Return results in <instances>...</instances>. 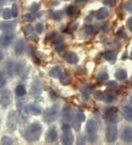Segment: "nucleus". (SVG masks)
I'll return each instance as SVG.
<instances>
[{
    "label": "nucleus",
    "instance_id": "obj_1",
    "mask_svg": "<svg viewBox=\"0 0 132 145\" xmlns=\"http://www.w3.org/2000/svg\"><path fill=\"white\" fill-rule=\"evenodd\" d=\"M43 127L40 123L34 122L30 125L25 131L24 137L26 140L30 143H34L37 142L41 136Z\"/></svg>",
    "mask_w": 132,
    "mask_h": 145
},
{
    "label": "nucleus",
    "instance_id": "obj_2",
    "mask_svg": "<svg viewBox=\"0 0 132 145\" xmlns=\"http://www.w3.org/2000/svg\"><path fill=\"white\" fill-rule=\"evenodd\" d=\"M59 115V106L54 105L46 110L43 115V120L46 123H51L56 120Z\"/></svg>",
    "mask_w": 132,
    "mask_h": 145
},
{
    "label": "nucleus",
    "instance_id": "obj_3",
    "mask_svg": "<svg viewBox=\"0 0 132 145\" xmlns=\"http://www.w3.org/2000/svg\"><path fill=\"white\" fill-rule=\"evenodd\" d=\"M87 131L88 133V140L93 143L97 139V133H98V125L97 123L93 120H90L87 123Z\"/></svg>",
    "mask_w": 132,
    "mask_h": 145
},
{
    "label": "nucleus",
    "instance_id": "obj_4",
    "mask_svg": "<svg viewBox=\"0 0 132 145\" xmlns=\"http://www.w3.org/2000/svg\"><path fill=\"white\" fill-rule=\"evenodd\" d=\"M118 130L115 125H110L106 131V138L109 143H113L118 138Z\"/></svg>",
    "mask_w": 132,
    "mask_h": 145
},
{
    "label": "nucleus",
    "instance_id": "obj_5",
    "mask_svg": "<svg viewBox=\"0 0 132 145\" xmlns=\"http://www.w3.org/2000/svg\"><path fill=\"white\" fill-rule=\"evenodd\" d=\"M106 117L107 120L111 123H116L120 120V116L118 114V111L117 108H110L106 112Z\"/></svg>",
    "mask_w": 132,
    "mask_h": 145
},
{
    "label": "nucleus",
    "instance_id": "obj_6",
    "mask_svg": "<svg viewBox=\"0 0 132 145\" xmlns=\"http://www.w3.org/2000/svg\"><path fill=\"white\" fill-rule=\"evenodd\" d=\"M11 103V93L7 89L3 91L0 95V105L2 108H7Z\"/></svg>",
    "mask_w": 132,
    "mask_h": 145
},
{
    "label": "nucleus",
    "instance_id": "obj_7",
    "mask_svg": "<svg viewBox=\"0 0 132 145\" xmlns=\"http://www.w3.org/2000/svg\"><path fill=\"white\" fill-rule=\"evenodd\" d=\"M58 134H57V131L55 127H50L49 129L46 131V135H45V141L47 143H54L57 140Z\"/></svg>",
    "mask_w": 132,
    "mask_h": 145
},
{
    "label": "nucleus",
    "instance_id": "obj_8",
    "mask_svg": "<svg viewBox=\"0 0 132 145\" xmlns=\"http://www.w3.org/2000/svg\"><path fill=\"white\" fill-rule=\"evenodd\" d=\"M13 37H14V35L12 33V32H6V33L0 37V46L5 48L7 47L11 43Z\"/></svg>",
    "mask_w": 132,
    "mask_h": 145
},
{
    "label": "nucleus",
    "instance_id": "obj_9",
    "mask_svg": "<svg viewBox=\"0 0 132 145\" xmlns=\"http://www.w3.org/2000/svg\"><path fill=\"white\" fill-rule=\"evenodd\" d=\"M74 141V136L70 130L63 131V133L61 136V142L63 144L70 145L72 144Z\"/></svg>",
    "mask_w": 132,
    "mask_h": 145
},
{
    "label": "nucleus",
    "instance_id": "obj_10",
    "mask_svg": "<svg viewBox=\"0 0 132 145\" xmlns=\"http://www.w3.org/2000/svg\"><path fill=\"white\" fill-rule=\"evenodd\" d=\"M26 42L24 39H20L16 42V46H15L14 51L15 54L17 56H20L24 52L26 49Z\"/></svg>",
    "mask_w": 132,
    "mask_h": 145
},
{
    "label": "nucleus",
    "instance_id": "obj_11",
    "mask_svg": "<svg viewBox=\"0 0 132 145\" xmlns=\"http://www.w3.org/2000/svg\"><path fill=\"white\" fill-rule=\"evenodd\" d=\"M122 138L125 142H132V127L131 126H126L123 129L122 133Z\"/></svg>",
    "mask_w": 132,
    "mask_h": 145
},
{
    "label": "nucleus",
    "instance_id": "obj_12",
    "mask_svg": "<svg viewBox=\"0 0 132 145\" xmlns=\"http://www.w3.org/2000/svg\"><path fill=\"white\" fill-rule=\"evenodd\" d=\"M65 59L68 63L71 64V65H75L79 60V57L77 56V54L73 52H68L65 54Z\"/></svg>",
    "mask_w": 132,
    "mask_h": 145
},
{
    "label": "nucleus",
    "instance_id": "obj_13",
    "mask_svg": "<svg viewBox=\"0 0 132 145\" xmlns=\"http://www.w3.org/2000/svg\"><path fill=\"white\" fill-rule=\"evenodd\" d=\"M25 112L27 114L34 115V116H37L41 114V110L35 105L29 104L25 107Z\"/></svg>",
    "mask_w": 132,
    "mask_h": 145
},
{
    "label": "nucleus",
    "instance_id": "obj_14",
    "mask_svg": "<svg viewBox=\"0 0 132 145\" xmlns=\"http://www.w3.org/2000/svg\"><path fill=\"white\" fill-rule=\"evenodd\" d=\"M42 91V84L40 81H35L32 84V88H31V93L33 96H38L41 93Z\"/></svg>",
    "mask_w": 132,
    "mask_h": 145
},
{
    "label": "nucleus",
    "instance_id": "obj_15",
    "mask_svg": "<svg viewBox=\"0 0 132 145\" xmlns=\"http://www.w3.org/2000/svg\"><path fill=\"white\" fill-rule=\"evenodd\" d=\"M122 114L125 120L132 122V108L129 106H125L122 109Z\"/></svg>",
    "mask_w": 132,
    "mask_h": 145
},
{
    "label": "nucleus",
    "instance_id": "obj_16",
    "mask_svg": "<svg viewBox=\"0 0 132 145\" xmlns=\"http://www.w3.org/2000/svg\"><path fill=\"white\" fill-rule=\"evenodd\" d=\"M73 115H74L73 110L70 106L66 105L64 106L63 109H62V117H64V119L66 120H71L73 118Z\"/></svg>",
    "mask_w": 132,
    "mask_h": 145
},
{
    "label": "nucleus",
    "instance_id": "obj_17",
    "mask_svg": "<svg viewBox=\"0 0 132 145\" xmlns=\"http://www.w3.org/2000/svg\"><path fill=\"white\" fill-rule=\"evenodd\" d=\"M0 27L3 31L5 32H12L16 27V24L12 21H4L1 24Z\"/></svg>",
    "mask_w": 132,
    "mask_h": 145
},
{
    "label": "nucleus",
    "instance_id": "obj_18",
    "mask_svg": "<svg viewBox=\"0 0 132 145\" xmlns=\"http://www.w3.org/2000/svg\"><path fill=\"white\" fill-rule=\"evenodd\" d=\"M62 73V71L61 67L60 66H55V67H52L51 70H50L49 72V75L50 77H52V78H60V76Z\"/></svg>",
    "mask_w": 132,
    "mask_h": 145
},
{
    "label": "nucleus",
    "instance_id": "obj_19",
    "mask_svg": "<svg viewBox=\"0 0 132 145\" xmlns=\"http://www.w3.org/2000/svg\"><path fill=\"white\" fill-rule=\"evenodd\" d=\"M109 16V11L105 7H101L96 12L95 17L98 20H104Z\"/></svg>",
    "mask_w": 132,
    "mask_h": 145
},
{
    "label": "nucleus",
    "instance_id": "obj_20",
    "mask_svg": "<svg viewBox=\"0 0 132 145\" xmlns=\"http://www.w3.org/2000/svg\"><path fill=\"white\" fill-rule=\"evenodd\" d=\"M60 83L63 85V86H68V85L72 83L73 78L69 74H67V73H62V75L60 77Z\"/></svg>",
    "mask_w": 132,
    "mask_h": 145
},
{
    "label": "nucleus",
    "instance_id": "obj_21",
    "mask_svg": "<svg viewBox=\"0 0 132 145\" xmlns=\"http://www.w3.org/2000/svg\"><path fill=\"white\" fill-rule=\"evenodd\" d=\"M104 59L109 62H114L117 59V54L114 51H107L104 54Z\"/></svg>",
    "mask_w": 132,
    "mask_h": 145
},
{
    "label": "nucleus",
    "instance_id": "obj_22",
    "mask_svg": "<svg viewBox=\"0 0 132 145\" xmlns=\"http://www.w3.org/2000/svg\"><path fill=\"white\" fill-rule=\"evenodd\" d=\"M92 89H93V87H92V85L90 84L85 85V86L81 88V91L83 94V98H84L85 101H88V100H89V94H90V92L92 91Z\"/></svg>",
    "mask_w": 132,
    "mask_h": 145
},
{
    "label": "nucleus",
    "instance_id": "obj_23",
    "mask_svg": "<svg viewBox=\"0 0 132 145\" xmlns=\"http://www.w3.org/2000/svg\"><path fill=\"white\" fill-rule=\"evenodd\" d=\"M114 76L119 81H124L127 78V72L124 69H119L115 72Z\"/></svg>",
    "mask_w": 132,
    "mask_h": 145
},
{
    "label": "nucleus",
    "instance_id": "obj_24",
    "mask_svg": "<svg viewBox=\"0 0 132 145\" xmlns=\"http://www.w3.org/2000/svg\"><path fill=\"white\" fill-rule=\"evenodd\" d=\"M13 112L9 114L8 117V121H7V125H8L9 128H12V127H14V129L16 128V119H15L14 114H12Z\"/></svg>",
    "mask_w": 132,
    "mask_h": 145
},
{
    "label": "nucleus",
    "instance_id": "obj_25",
    "mask_svg": "<svg viewBox=\"0 0 132 145\" xmlns=\"http://www.w3.org/2000/svg\"><path fill=\"white\" fill-rule=\"evenodd\" d=\"M15 92H16V94L18 96H24L26 95V90L25 89L24 86V85H18L16 87V89H15Z\"/></svg>",
    "mask_w": 132,
    "mask_h": 145
},
{
    "label": "nucleus",
    "instance_id": "obj_26",
    "mask_svg": "<svg viewBox=\"0 0 132 145\" xmlns=\"http://www.w3.org/2000/svg\"><path fill=\"white\" fill-rule=\"evenodd\" d=\"M0 144H5V145H11L13 144V141L11 137H9L7 136H3L0 141Z\"/></svg>",
    "mask_w": 132,
    "mask_h": 145
},
{
    "label": "nucleus",
    "instance_id": "obj_27",
    "mask_svg": "<svg viewBox=\"0 0 132 145\" xmlns=\"http://www.w3.org/2000/svg\"><path fill=\"white\" fill-rule=\"evenodd\" d=\"M114 99H115V96H114V95H113L112 93L106 94L104 97V101H105L106 103H110L112 102H113L114 101Z\"/></svg>",
    "mask_w": 132,
    "mask_h": 145
},
{
    "label": "nucleus",
    "instance_id": "obj_28",
    "mask_svg": "<svg viewBox=\"0 0 132 145\" xmlns=\"http://www.w3.org/2000/svg\"><path fill=\"white\" fill-rule=\"evenodd\" d=\"M98 78L101 82H105V81L109 79V75L106 72L101 71L98 74Z\"/></svg>",
    "mask_w": 132,
    "mask_h": 145
},
{
    "label": "nucleus",
    "instance_id": "obj_29",
    "mask_svg": "<svg viewBox=\"0 0 132 145\" xmlns=\"http://www.w3.org/2000/svg\"><path fill=\"white\" fill-rule=\"evenodd\" d=\"M12 17V14H11V10L9 8H5L2 12V18L4 19L8 20Z\"/></svg>",
    "mask_w": 132,
    "mask_h": 145
},
{
    "label": "nucleus",
    "instance_id": "obj_30",
    "mask_svg": "<svg viewBox=\"0 0 132 145\" xmlns=\"http://www.w3.org/2000/svg\"><path fill=\"white\" fill-rule=\"evenodd\" d=\"M118 84L116 81H109L106 84V87H107L109 89H115L118 88Z\"/></svg>",
    "mask_w": 132,
    "mask_h": 145
},
{
    "label": "nucleus",
    "instance_id": "obj_31",
    "mask_svg": "<svg viewBox=\"0 0 132 145\" xmlns=\"http://www.w3.org/2000/svg\"><path fill=\"white\" fill-rule=\"evenodd\" d=\"M11 14H12V17H17L18 15V7L17 5L16 4H13L11 7Z\"/></svg>",
    "mask_w": 132,
    "mask_h": 145
},
{
    "label": "nucleus",
    "instance_id": "obj_32",
    "mask_svg": "<svg viewBox=\"0 0 132 145\" xmlns=\"http://www.w3.org/2000/svg\"><path fill=\"white\" fill-rule=\"evenodd\" d=\"M24 19L27 22H32L35 20V16L32 13H27V14L24 15Z\"/></svg>",
    "mask_w": 132,
    "mask_h": 145
},
{
    "label": "nucleus",
    "instance_id": "obj_33",
    "mask_svg": "<svg viewBox=\"0 0 132 145\" xmlns=\"http://www.w3.org/2000/svg\"><path fill=\"white\" fill-rule=\"evenodd\" d=\"M124 8L126 11L132 13V0H129L124 4Z\"/></svg>",
    "mask_w": 132,
    "mask_h": 145
},
{
    "label": "nucleus",
    "instance_id": "obj_34",
    "mask_svg": "<svg viewBox=\"0 0 132 145\" xmlns=\"http://www.w3.org/2000/svg\"><path fill=\"white\" fill-rule=\"evenodd\" d=\"M76 118L78 121H79L80 122H85V120H86V117H85V114L83 113V112H79L76 114Z\"/></svg>",
    "mask_w": 132,
    "mask_h": 145
},
{
    "label": "nucleus",
    "instance_id": "obj_35",
    "mask_svg": "<svg viewBox=\"0 0 132 145\" xmlns=\"http://www.w3.org/2000/svg\"><path fill=\"white\" fill-rule=\"evenodd\" d=\"M6 84V78L5 76L4 75L3 72L2 71H0V89H2V87H5V85Z\"/></svg>",
    "mask_w": 132,
    "mask_h": 145
},
{
    "label": "nucleus",
    "instance_id": "obj_36",
    "mask_svg": "<svg viewBox=\"0 0 132 145\" xmlns=\"http://www.w3.org/2000/svg\"><path fill=\"white\" fill-rule=\"evenodd\" d=\"M33 30H34V27L32 25L27 24L25 26L24 32L26 35H30V34L33 33Z\"/></svg>",
    "mask_w": 132,
    "mask_h": 145
},
{
    "label": "nucleus",
    "instance_id": "obj_37",
    "mask_svg": "<svg viewBox=\"0 0 132 145\" xmlns=\"http://www.w3.org/2000/svg\"><path fill=\"white\" fill-rule=\"evenodd\" d=\"M76 12V8L73 5H70L69 7H67V9H66V12H67L68 16H72Z\"/></svg>",
    "mask_w": 132,
    "mask_h": 145
},
{
    "label": "nucleus",
    "instance_id": "obj_38",
    "mask_svg": "<svg viewBox=\"0 0 132 145\" xmlns=\"http://www.w3.org/2000/svg\"><path fill=\"white\" fill-rule=\"evenodd\" d=\"M52 16L53 18H54V19H55L56 21H59V20L61 19L62 17V12L60 10L56 11V12H55L53 13Z\"/></svg>",
    "mask_w": 132,
    "mask_h": 145
},
{
    "label": "nucleus",
    "instance_id": "obj_39",
    "mask_svg": "<svg viewBox=\"0 0 132 145\" xmlns=\"http://www.w3.org/2000/svg\"><path fill=\"white\" fill-rule=\"evenodd\" d=\"M104 95L103 94V92L101 91H97L94 93V97H95L96 100H99V101H101V100H104Z\"/></svg>",
    "mask_w": 132,
    "mask_h": 145
},
{
    "label": "nucleus",
    "instance_id": "obj_40",
    "mask_svg": "<svg viewBox=\"0 0 132 145\" xmlns=\"http://www.w3.org/2000/svg\"><path fill=\"white\" fill-rule=\"evenodd\" d=\"M65 48V44H64V43H58V44H56V46H55V51H56V52H58V53H60V52H62L64 49Z\"/></svg>",
    "mask_w": 132,
    "mask_h": 145
},
{
    "label": "nucleus",
    "instance_id": "obj_41",
    "mask_svg": "<svg viewBox=\"0 0 132 145\" xmlns=\"http://www.w3.org/2000/svg\"><path fill=\"white\" fill-rule=\"evenodd\" d=\"M39 7H40V5L37 2H34V3L32 4V5L30 6V10L32 12H35L36 11L38 10Z\"/></svg>",
    "mask_w": 132,
    "mask_h": 145
},
{
    "label": "nucleus",
    "instance_id": "obj_42",
    "mask_svg": "<svg viewBox=\"0 0 132 145\" xmlns=\"http://www.w3.org/2000/svg\"><path fill=\"white\" fill-rule=\"evenodd\" d=\"M95 32V29L93 27H88L87 28L85 29V33L87 35H92Z\"/></svg>",
    "mask_w": 132,
    "mask_h": 145
},
{
    "label": "nucleus",
    "instance_id": "obj_43",
    "mask_svg": "<svg viewBox=\"0 0 132 145\" xmlns=\"http://www.w3.org/2000/svg\"><path fill=\"white\" fill-rule=\"evenodd\" d=\"M35 29H36V31H37V33H42L43 31V25L41 23H37L36 24Z\"/></svg>",
    "mask_w": 132,
    "mask_h": 145
},
{
    "label": "nucleus",
    "instance_id": "obj_44",
    "mask_svg": "<svg viewBox=\"0 0 132 145\" xmlns=\"http://www.w3.org/2000/svg\"><path fill=\"white\" fill-rule=\"evenodd\" d=\"M117 34H118V35L120 37H121V38H125V37H126L127 36L126 33H125V31L123 30V29H119V30L118 31V32H117Z\"/></svg>",
    "mask_w": 132,
    "mask_h": 145
},
{
    "label": "nucleus",
    "instance_id": "obj_45",
    "mask_svg": "<svg viewBox=\"0 0 132 145\" xmlns=\"http://www.w3.org/2000/svg\"><path fill=\"white\" fill-rule=\"evenodd\" d=\"M74 129L76 130V131H79V130H80V128H81V124H80V122L76 120V121H75V122H74Z\"/></svg>",
    "mask_w": 132,
    "mask_h": 145
},
{
    "label": "nucleus",
    "instance_id": "obj_46",
    "mask_svg": "<svg viewBox=\"0 0 132 145\" xmlns=\"http://www.w3.org/2000/svg\"><path fill=\"white\" fill-rule=\"evenodd\" d=\"M63 37H62V36H57V37L54 38V42L56 45L58 44V43H61L63 41Z\"/></svg>",
    "mask_w": 132,
    "mask_h": 145
},
{
    "label": "nucleus",
    "instance_id": "obj_47",
    "mask_svg": "<svg viewBox=\"0 0 132 145\" xmlns=\"http://www.w3.org/2000/svg\"><path fill=\"white\" fill-rule=\"evenodd\" d=\"M127 27H129V29L132 32V17H130L129 19L126 21Z\"/></svg>",
    "mask_w": 132,
    "mask_h": 145
},
{
    "label": "nucleus",
    "instance_id": "obj_48",
    "mask_svg": "<svg viewBox=\"0 0 132 145\" xmlns=\"http://www.w3.org/2000/svg\"><path fill=\"white\" fill-rule=\"evenodd\" d=\"M68 130H70V125H69L68 124L65 123V124L62 125V131H68Z\"/></svg>",
    "mask_w": 132,
    "mask_h": 145
},
{
    "label": "nucleus",
    "instance_id": "obj_49",
    "mask_svg": "<svg viewBox=\"0 0 132 145\" xmlns=\"http://www.w3.org/2000/svg\"><path fill=\"white\" fill-rule=\"evenodd\" d=\"M112 0H104L103 1V3L106 5H109L112 4Z\"/></svg>",
    "mask_w": 132,
    "mask_h": 145
},
{
    "label": "nucleus",
    "instance_id": "obj_50",
    "mask_svg": "<svg viewBox=\"0 0 132 145\" xmlns=\"http://www.w3.org/2000/svg\"><path fill=\"white\" fill-rule=\"evenodd\" d=\"M4 59V54L2 52V51L0 49V62H2Z\"/></svg>",
    "mask_w": 132,
    "mask_h": 145
},
{
    "label": "nucleus",
    "instance_id": "obj_51",
    "mask_svg": "<svg viewBox=\"0 0 132 145\" xmlns=\"http://www.w3.org/2000/svg\"><path fill=\"white\" fill-rule=\"evenodd\" d=\"M78 26H79V23H76L75 24H74L72 26V31H74V30H76V29H77Z\"/></svg>",
    "mask_w": 132,
    "mask_h": 145
},
{
    "label": "nucleus",
    "instance_id": "obj_52",
    "mask_svg": "<svg viewBox=\"0 0 132 145\" xmlns=\"http://www.w3.org/2000/svg\"><path fill=\"white\" fill-rule=\"evenodd\" d=\"M88 0H75V2L76 3H85V2H87Z\"/></svg>",
    "mask_w": 132,
    "mask_h": 145
},
{
    "label": "nucleus",
    "instance_id": "obj_53",
    "mask_svg": "<svg viewBox=\"0 0 132 145\" xmlns=\"http://www.w3.org/2000/svg\"><path fill=\"white\" fill-rule=\"evenodd\" d=\"M5 2V0H0V8L4 5Z\"/></svg>",
    "mask_w": 132,
    "mask_h": 145
},
{
    "label": "nucleus",
    "instance_id": "obj_54",
    "mask_svg": "<svg viewBox=\"0 0 132 145\" xmlns=\"http://www.w3.org/2000/svg\"><path fill=\"white\" fill-rule=\"evenodd\" d=\"M130 103H131V105H132V95L130 97Z\"/></svg>",
    "mask_w": 132,
    "mask_h": 145
},
{
    "label": "nucleus",
    "instance_id": "obj_55",
    "mask_svg": "<svg viewBox=\"0 0 132 145\" xmlns=\"http://www.w3.org/2000/svg\"><path fill=\"white\" fill-rule=\"evenodd\" d=\"M130 56H131V58H132V51H131V54H130Z\"/></svg>",
    "mask_w": 132,
    "mask_h": 145
},
{
    "label": "nucleus",
    "instance_id": "obj_56",
    "mask_svg": "<svg viewBox=\"0 0 132 145\" xmlns=\"http://www.w3.org/2000/svg\"><path fill=\"white\" fill-rule=\"evenodd\" d=\"M0 126H1V118H0Z\"/></svg>",
    "mask_w": 132,
    "mask_h": 145
},
{
    "label": "nucleus",
    "instance_id": "obj_57",
    "mask_svg": "<svg viewBox=\"0 0 132 145\" xmlns=\"http://www.w3.org/2000/svg\"><path fill=\"white\" fill-rule=\"evenodd\" d=\"M131 86H132V81H131Z\"/></svg>",
    "mask_w": 132,
    "mask_h": 145
},
{
    "label": "nucleus",
    "instance_id": "obj_58",
    "mask_svg": "<svg viewBox=\"0 0 132 145\" xmlns=\"http://www.w3.org/2000/svg\"><path fill=\"white\" fill-rule=\"evenodd\" d=\"M65 1H69V0H65Z\"/></svg>",
    "mask_w": 132,
    "mask_h": 145
}]
</instances>
